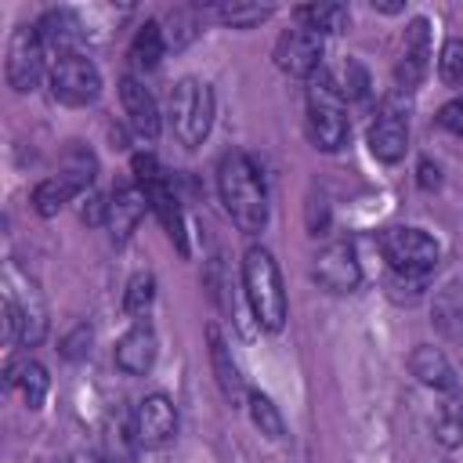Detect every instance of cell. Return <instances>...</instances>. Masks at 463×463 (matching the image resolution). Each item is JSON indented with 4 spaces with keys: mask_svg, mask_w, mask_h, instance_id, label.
Segmentation results:
<instances>
[{
    "mask_svg": "<svg viewBox=\"0 0 463 463\" xmlns=\"http://www.w3.org/2000/svg\"><path fill=\"white\" fill-rule=\"evenodd\" d=\"M246 405H250V420H253V427H257L260 434H268L271 441H282V434H286V420H282L279 405H275L268 394H260V391H250Z\"/></svg>",
    "mask_w": 463,
    "mask_h": 463,
    "instance_id": "d4e9b609",
    "label": "cell"
},
{
    "mask_svg": "<svg viewBox=\"0 0 463 463\" xmlns=\"http://www.w3.org/2000/svg\"><path fill=\"white\" fill-rule=\"evenodd\" d=\"M4 380H7V387H18L22 391V398H25L29 409H40L43 398H47V387H51V376H47V369L36 358L11 362L7 373H4Z\"/></svg>",
    "mask_w": 463,
    "mask_h": 463,
    "instance_id": "ffe728a7",
    "label": "cell"
},
{
    "mask_svg": "<svg viewBox=\"0 0 463 463\" xmlns=\"http://www.w3.org/2000/svg\"><path fill=\"white\" fill-rule=\"evenodd\" d=\"M217 192L242 235H257L268 224V184L260 166L246 152H224L217 163Z\"/></svg>",
    "mask_w": 463,
    "mask_h": 463,
    "instance_id": "6da1fadb",
    "label": "cell"
},
{
    "mask_svg": "<svg viewBox=\"0 0 463 463\" xmlns=\"http://www.w3.org/2000/svg\"><path fill=\"white\" fill-rule=\"evenodd\" d=\"M322 76L333 83V90H336L344 101H358V98H365L369 76H365V69H362L354 58L340 61V69H333V72H322Z\"/></svg>",
    "mask_w": 463,
    "mask_h": 463,
    "instance_id": "484cf974",
    "label": "cell"
},
{
    "mask_svg": "<svg viewBox=\"0 0 463 463\" xmlns=\"http://www.w3.org/2000/svg\"><path fill=\"white\" fill-rule=\"evenodd\" d=\"M206 340H210V369H213V380H217L224 402H228V405H246L250 391H246V383H242V376H239V365H235L232 347L224 344L221 329H217V326H206Z\"/></svg>",
    "mask_w": 463,
    "mask_h": 463,
    "instance_id": "e0dca14e",
    "label": "cell"
},
{
    "mask_svg": "<svg viewBox=\"0 0 463 463\" xmlns=\"http://www.w3.org/2000/svg\"><path fill=\"white\" fill-rule=\"evenodd\" d=\"M311 275L322 289L329 293H351L358 289L362 282V264H358V253L351 242H326L318 253H315V264H311Z\"/></svg>",
    "mask_w": 463,
    "mask_h": 463,
    "instance_id": "8fae6325",
    "label": "cell"
},
{
    "mask_svg": "<svg viewBox=\"0 0 463 463\" xmlns=\"http://www.w3.org/2000/svg\"><path fill=\"white\" fill-rule=\"evenodd\" d=\"M438 123H441L445 130H452L456 137H463V98H456V101L441 105V112H438Z\"/></svg>",
    "mask_w": 463,
    "mask_h": 463,
    "instance_id": "f546056e",
    "label": "cell"
},
{
    "mask_svg": "<svg viewBox=\"0 0 463 463\" xmlns=\"http://www.w3.org/2000/svg\"><path fill=\"white\" fill-rule=\"evenodd\" d=\"M438 184H441V170H438L430 159H423V163H420V188L430 192V188H438Z\"/></svg>",
    "mask_w": 463,
    "mask_h": 463,
    "instance_id": "4dcf8cb0",
    "label": "cell"
},
{
    "mask_svg": "<svg viewBox=\"0 0 463 463\" xmlns=\"http://www.w3.org/2000/svg\"><path fill=\"white\" fill-rule=\"evenodd\" d=\"M409 373H412L423 387L456 391V369H452V362L445 358L441 347H430V344L412 347V354H409Z\"/></svg>",
    "mask_w": 463,
    "mask_h": 463,
    "instance_id": "ac0fdd59",
    "label": "cell"
},
{
    "mask_svg": "<svg viewBox=\"0 0 463 463\" xmlns=\"http://www.w3.org/2000/svg\"><path fill=\"white\" fill-rule=\"evenodd\" d=\"M148 210H152L148 192H145L137 181L119 184V188L112 192V199H109V232H112V239H116V242H127V239L137 232V224L145 221Z\"/></svg>",
    "mask_w": 463,
    "mask_h": 463,
    "instance_id": "5bb4252c",
    "label": "cell"
},
{
    "mask_svg": "<svg viewBox=\"0 0 463 463\" xmlns=\"http://www.w3.org/2000/svg\"><path fill=\"white\" fill-rule=\"evenodd\" d=\"M148 203H152V213L163 221V228H166V235L174 239V246L184 253L188 246H184V213H181V203H177V195L170 192V184H166V177H159V181H152L148 188Z\"/></svg>",
    "mask_w": 463,
    "mask_h": 463,
    "instance_id": "d6986e66",
    "label": "cell"
},
{
    "mask_svg": "<svg viewBox=\"0 0 463 463\" xmlns=\"http://www.w3.org/2000/svg\"><path fill=\"white\" fill-rule=\"evenodd\" d=\"M438 76H441V83H449V87H459V90H463V40H459V36H456V40H449V43L441 47Z\"/></svg>",
    "mask_w": 463,
    "mask_h": 463,
    "instance_id": "f1b7e54d",
    "label": "cell"
},
{
    "mask_svg": "<svg viewBox=\"0 0 463 463\" xmlns=\"http://www.w3.org/2000/svg\"><path fill=\"white\" fill-rule=\"evenodd\" d=\"M72 463H109V459H101V456H94V452H76Z\"/></svg>",
    "mask_w": 463,
    "mask_h": 463,
    "instance_id": "1f68e13d",
    "label": "cell"
},
{
    "mask_svg": "<svg viewBox=\"0 0 463 463\" xmlns=\"http://www.w3.org/2000/svg\"><path fill=\"white\" fill-rule=\"evenodd\" d=\"M434 438H438L445 449L463 445V405H459V402L438 405V412H434Z\"/></svg>",
    "mask_w": 463,
    "mask_h": 463,
    "instance_id": "83f0119b",
    "label": "cell"
},
{
    "mask_svg": "<svg viewBox=\"0 0 463 463\" xmlns=\"http://www.w3.org/2000/svg\"><path fill=\"white\" fill-rule=\"evenodd\" d=\"M174 434H177V405L163 391L145 394L134 409V441L145 449H159Z\"/></svg>",
    "mask_w": 463,
    "mask_h": 463,
    "instance_id": "7c38bea8",
    "label": "cell"
},
{
    "mask_svg": "<svg viewBox=\"0 0 463 463\" xmlns=\"http://www.w3.org/2000/svg\"><path fill=\"white\" fill-rule=\"evenodd\" d=\"M156 354H159V344H156L152 326L134 322L116 344V369L127 373V376H145L156 365Z\"/></svg>",
    "mask_w": 463,
    "mask_h": 463,
    "instance_id": "9a60e30c",
    "label": "cell"
},
{
    "mask_svg": "<svg viewBox=\"0 0 463 463\" xmlns=\"http://www.w3.org/2000/svg\"><path fill=\"white\" fill-rule=\"evenodd\" d=\"M409 148V112L398 94H387L376 109V119L369 123V152L380 163H398Z\"/></svg>",
    "mask_w": 463,
    "mask_h": 463,
    "instance_id": "9c48e42d",
    "label": "cell"
},
{
    "mask_svg": "<svg viewBox=\"0 0 463 463\" xmlns=\"http://www.w3.org/2000/svg\"><path fill=\"white\" fill-rule=\"evenodd\" d=\"M430 69V22L427 18H412L409 29H405V40H402V58H398V69H394V80H398V90L409 94L423 83Z\"/></svg>",
    "mask_w": 463,
    "mask_h": 463,
    "instance_id": "4fadbf2b",
    "label": "cell"
},
{
    "mask_svg": "<svg viewBox=\"0 0 463 463\" xmlns=\"http://www.w3.org/2000/svg\"><path fill=\"white\" fill-rule=\"evenodd\" d=\"M242 293H246L250 311H253V318H257L260 329L279 333L286 326L289 300H286L282 275H279V264H275L271 250L250 246L242 253Z\"/></svg>",
    "mask_w": 463,
    "mask_h": 463,
    "instance_id": "7a4b0ae2",
    "label": "cell"
},
{
    "mask_svg": "<svg viewBox=\"0 0 463 463\" xmlns=\"http://www.w3.org/2000/svg\"><path fill=\"white\" fill-rule=\"evenodd\" d=\"M293 18H297V25H304V29H311V33L326 36V33L347 29L351 11H347L344 4H304V7L293 11Z\"/></svg>",
    "mask_w": 463,
    "mask_h": 463,
    "instance_id": "7402d4cb",
    "label": "cell"
},
{
    "mask_svg": "<svg viewBox=\"0 0 463 463\" xmlns=\"http://www.w3.org/2000/svg\"><path fill=\"white\" fill-rule=\"evenodd\" d=\"M213 14L232 29H253L264 18H271L275 7L271 4H253V0H221V4H213Z\"/></svg>",
    "mask_w": 463,
    "mask_h": 463,
    "instance_id": "603a6c76",
    "label": "cell"
},
{
    "mask_svg": "<svg viewBox=\"0 0 463 463\" xmlns=\"http://www.w3.org/2000/svg\"><path fill=\"white\" fill-rule=\"evenodd\" d=\"M152 300H156V279H152L148 271H137V275L127 282V289H123V311H127L130 318H141V315H148Z\"/></svg>",
    "mask_w": 463,
    "mask_h": 463,
    "instance_id": "4316f807",
    "label": "cell"
},
{
    "mask_svg": "<svg viewBox=\"0 0 463 463\" xmlns=\"http://www.w3.org/2000/svg\"><path fill=\"white\" fill-rule=\"evenodd\" d=\"M51 94H54V101L72 105V109L94 105L98 94H101V72H98V65L87 54H80V51L58 54L54 65H51Z\"/></svg>",
    "mask_w": 463,
    "mask_h": 463,
    "instance_id": "52a82bcc",
    "label": "cell"
},
{
    "mask_svg": "<svg viewBox=\"0 0 463 463\" xmlns=\"http://www.w3.org/2000/svg\"><path fill=\"white\" fill-rule=\"evenodd\" d=\"M90 181H94V156L83 152V148H69L61 174L43 177V181L33 188V210H36L40 217H54V213H58L65 203H72Z\"/></svg>",
    "mask_w": 463,
    "mask_h": 463,
    "instance_id": "8992f818",
    "label": "cell"
},
{
    "mask_svg": "<svg viewBox=\"0 0 463 463\" xmlns=\"http://www.w3.org/2000/svg\"><path fill=\"white\" fill-rule=\"evenodd\" d=\"M119 101H123V112H127V123L134 127V134L152 141L159 134V105H156L152 90L145 83H137L134 76H123L119 80Z\"/></svg>",
    "mask_w": 463,
    "mask_h": 463,
    "instance_id": "2e32d148",
    "label": "cell"
},
{
    "mask_svg": "<svg viewBox=\"0 0 463 463\" xmlns=\"http://www.w3.org/2000/svg\"><path fill=\"white\" fill-rule=\"evenodd\" d=\"M166 51V36H163V25L159 22H145L137 33H134V43H130V58L141 65V69H156L159 58Z\"/></svg>",
    "mask_w": 463,
    "mask_h": 463,
    "instance_id": "cb8c5ba5",
    "label": "cell"
},
{
    "mask_svg": "<svg viewBox=\"0 0 463 463\" xmlns=\"http://www.w3.org/2000/svg\"><path fill=\"white\" fill-rule=\"evenodd\" d=\"M36 33H40L43 47L47 51H58V54H72L76 43H80V22L69 11H47L36 22Z\"/></svg>",
    "mask_w": 463,
    "mask_h": 463,
    "instance_id": "44dd1931",
    "label": "cell"
},
{
    "mask_svg": "<svg viewBox=\"0 0 463 463\" xmlns=\"http://www.w3.org/2000/svg\"><path fill=\"white\" fill-rule=\"evenodd\" d=\"M213 127V90L210 83L184 76L170 90V130L184 148H199Z\"/></svg>",
    "mask_w": 463,
    "mask_h": 463,
    "instance_id": "277c9868",
    "label": "cell"
},
{
    "mask_svg": "<svg viewBox=\"0 0 463 463\" xmlns=\"http://www.w3.org/2000/svg\"><path fill=\"white\" fill-rule=\"evenodd\" d=\"M380 253L383 260L391 264V271L405 275V279H420L427 271H434L438 257H441V246L434 235H427L423 228H409V224H398V228H387L380 232Z\"/></svg>",
    "mask_w": 463,
    "mask_h": 463,
    "instance_id": "5b68a950",
    "label": "cell"
},
{
    "mask_svg": "<svg viewBox=\"0 0 463 463\" xmlns=\"http://www.w3.org/2000/svg\"><path fill=\"white\" fill-rule=\"evenodd\" d=\"M322 58H326V36H318L304 25H293L275 40V65L286 76L311 80L322 72Z\"/></svg>",
    "mask_w": 463,
    "mask_h": 463,
    "instance_id": "30bf717a",
    "label": "cell"
},
{
    "mask_svg": "<svg viewBox=\"0 0 463 463\" xmlns=\"http://www.w3.org/2000/svg\"><path fill=\"white\" fill-rule=\"evenodd\" d=\"M304 105H307L304 123H307V137H311V145H315L318 152H340V148L347 145V134H351L347 101L333 90V83H329L322 72L311 76Z\"/></svg>",
    "mask_w": 463,
    "mask_h": 463,
    "instance_id": "3957f363",
    "label": "cell"
},
{
    "mask_svg": "<svg viewBox=\"0 0 463 463\" xmlns=\"http://www.w3.org/2000/svg\"><path fill=\"white\" fill-rule=\"evenodd\" d=\"M43 61H47V47H43L36 25H18L11 33L7 61H4V76H7L11 90H18V94L36 90V83L43 80Z\"/></svg>",
    "mask_w": 463,
    "mask_h": 463,
    "instance_id": "ba28073f",
    "label": "cell"
}]
</instances>
